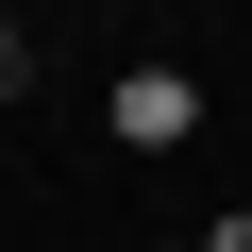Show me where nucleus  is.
I'll list each match as a JSON object with an SVG mask.
<instances>
[{
    "label": "nucleus",
    "instance_id": "f257e3e1",
    "mask_svg": "<svg viewBox=\"0 0 252 252\" xmlns=\"http://www.w3.org/2000/svg\"><path fill=\"white\" fill-rule=\"evenodd\" d=\"M101 135H118V152H185V135H202V84H185V67H118V84H101Z\"/></svg>",
    "mask_w": 252,
    "mask_h": 252
},
{
    "label": "nucleus",
    "instance_id": "f03ea898",
    "mask_svg": "<svg viewBox=\"0 0 252 252\" xmlns=\"http://www.w3.org/2000/svg\"><path fill=\"white\" fill-rule=\"evenodd\" d=\"M17 84H34V34H17V17H0V101H17Z\"/></svg>",
    "mask_w": 252,
    "mask_h": 252
},
{
    "label": "nucleus",
    "instance_id": "7ed1b4c3",
    "mask_svg": "<svg viewBox=\"0 0 252 252\" xmlns=\"http://www.w3.org/2000/svg\"><path fill=\"white\" fill-rule=\"evenodd\" d=\"M202 252H252V202H235V219H219V235H202Z\"/></svg>",
    "mask_w": 252,
    "mask_h": 252
}]
</instances>
